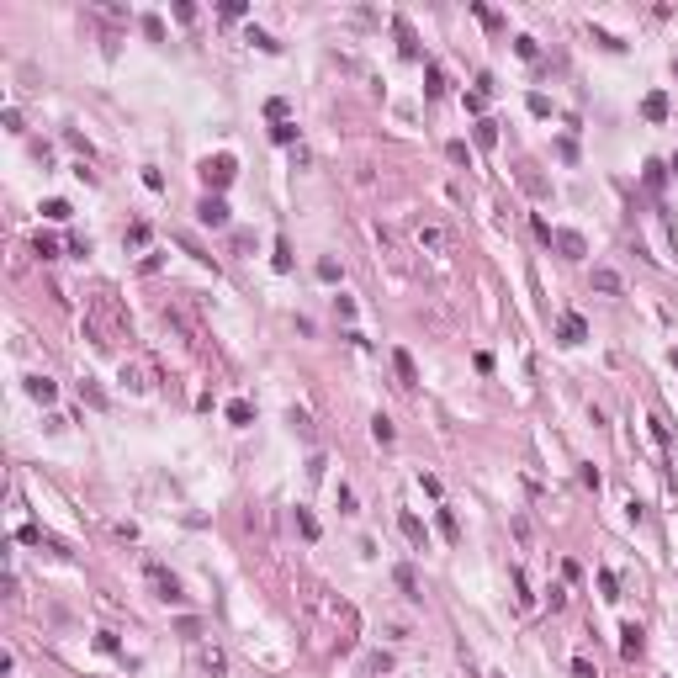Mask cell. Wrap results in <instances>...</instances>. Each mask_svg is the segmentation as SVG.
Listing matches in <instances>:
<instances>
[{
  "label": "cell",
  "instance_id": "obj_38",
  "mask_svg": "<svg viewBox=\"0 0 678 678\" xmlns=\"http://www.w3.org/2000/svg\"><path fill=\"white\" fill-rule=\"evenodd\" d=\"M318 281H339V260H318Z\"/></svg>",
  "mask_w": 678,
  "mask_h": 678
},
{
  "label": "cell",
  "instance_id": "obj_37",
  "mask_svg": "<svg viewBox=\"0 0 678 678\" xmlns=\"http://www.w3.org/2000/svg\"><path fill=\"white\" fill-rule=\"evenodd\" d=\"M265 117H271V122H286V101H281V95H276V101H265Z\"/></svg>",
  "mask_w": 678,
  "mask_h": 678
},
{
  "label": "cell",
  "instance_id": "obj_13",
  "mask_svg": "<svg viewBox=\"0 0 678 678\" xmlns=\"http://www.w3.org/2000/svg\"><path fill=\"white\" fill-rule=\"evenodd\" d=\"M472 138L482 143V149H493V143H499V122H493V117H482V122L472 128Z\"/></svg>",
  "mask_w": 678,
  "mask_h": 678
},
{
  "label": "cell",
  "instance_id": "obj_20",
  "mask_svg": "<svg viewBox=\"0 0 678 678\" xmlns=\"http://www.w3.org/2000/svg\"><path fill=\"white\" fill-rule=\"evenodd\" d=\"M69 212H74V207L64 202V196H53V202H43V217H53V223H64Z\"/></svg>",
  "mask_w": 678,
  "mask_h": 678
},
{
  "label": "cell",
  "instance_id": "obj_26",
  "mask_svg": "<svg viewBox=\"0 0 678 678\" xmlns=\"http://www.w3.org/2000/svg\"><path fill=\"white\" fill-rule=\"evenodd\" d=\"M37 255H43V260H59V238H53V233H37Z\"/></svg>",
  "mask_w": 678,
  "mask_h": 678
},
{
  "label": "cell",
  "instance_id": "obj_2",
  "mask_svg": "<svg viewBox=\"0 0 678 678\" xmlns=\"http://www.w3.org/2000/svg\"><path fill=\"white\" fill-rule=\"evenodd\" d=\"M143 572H149V583H154V599H165V604H180V599H186V594H180V578H175V572H165L159 562H149Z\"/></svg>",
  "mask_w": 678,
  "mask_h": 678
},
{
  "label": "cell",
  "instance_id": "obj_17",
  "mask_svg": "<svg viewBox=\"0 0 678 678\" xmlns=\"http://www.w3.org/2000/svg\"><path fill=\"white\" fill-rule=\"evenodd\" d=\"M599 594H604L609 604H615V599H620V578H615V572H609V567H599Z\"/></svg>",
  "mask_w": 678,
  "mask_h": 678
},
{
  "label": "cell",
  "instance_id": "obj_33",
  "mask_svg": "<svg viewBox=\"0 0 678 678\" xmlns=\"http://www.w3.org/2000/svg\"><path fill=\"white\" fill-rule=\"evenodd\" d=\"M16 541H27V546H43L48 536H43V530H37V524H22V530H16Z\"/></svg>",
  "mask_w": 678,
  "mask_h": 678
},
{
  "label": "cell",
  "instance_id": "obj_25",
  "mask_svg": "<svg viewBox=\"0 0 678 678\" xmlns=\"http://www.w3.org/2000/svg\"><path fill=\"white\" fill-rule=\"evenodd\" d=\"M202 667H207V673H223V667H228V657L217 652V646H207V652H202Z\"/></svg>",
  "mask_w": 678,
  "mask_h": 678
},
{
  "label": "cell",
  "instance_id": "obj_19",
  "mask_svg": "<svg viewBox=\"0 0 678 678\" xmlns=\"http://www.w3.org/2000/svg\"><path fill=\"white\" fill-rule=\"evenodd\" d=\"M244 43H255L260 53H276V48H281V43H276L271 32H260V27H250V37H244Z\"/></svg>",
  "mask_w": 678,
  "mask_h": 678
},
{
  "label": "cell",
  "instance_id": "obj_21",
  "mask_svg": "<svg viewBox=\"0 0 678 678\" xmlns=\"http://www.w3.org/2000/svg\"><path fill=\"white\" fill-rule=\"evenodd\" d=\"M466 111L482 122V111H488V90H466Z\"/></svg>",
  "mask_w": 678,
  "mask_h": 678
},
{
  "label": "cell",
  "instance_id": "obj_14",
  "mask_svg": "<svg viewBox=\"0 0 678 678\" xmlns=\"http://www.w3.org/2000/svg\"><path fill=\"white\" fill-rule=\"evenodd\" d=\"M419 244H424V250H445V233L435 223H419Z\"/></svg>",
  "mask_w": 678,
  "mask_h": 678
},
{
  "label": "cell",
  "instance_id": "obj_18",
  "mask_svg": "<svg viewBox=\"0 0 678 678\" xmlns=\"http://www.w3.org/2000/svg\"><path fill=\"white\" fill-rule=\"evenodd\" d=\"M646 186H652V191H663V180H667V165H663V159H646Z\"/></svg>",
  "mask_w": 678,
  "mask_h": 678
},
{
  "label": "cell",
  "instance_id": "obj_9",
  "mask_svg": "<svg viewBox=\"0 0 678 678\" xmlns=\"http://www.w3.org/2000/svg\"><path fill=\"white\" fill-rule=\"evenodd\" d=\"M642 117H646V122H663V117H667V95H663V90H652V95L642 101Z\"/></svg>",
  "mask_w": 678,
  "mask_h": 678
},
{
  "label": "cell",
  "instance_id": "obj_39",
  "mask_svg": "<svg viewBox=\"0 0 678 678\" xmlns=\"http://www.w3.org/2000/svg\"><path fill=\"white\" fill-rule=\"evenodd\" d=\"M472 16H477L482 27H499V11H488V6H472Z\"/></svg>",
  "mask_w": 678,
  "mask_h": 678
},
{
  "label": "cell",
  "instance_id": "obj_40",
  "mask_svg": "<svg viewBox=\"0 0 678 678\" xmlns=\"http://www.w3.org/2000/svg\"><path fill=\"white\" fill-rule=\"evenodd\" d=\"M530 111H536V117H551V101H546V95L536 90V95H530Z\"/></svg>",
  "mask_w": 678,
  "mask_h": 678
},
{
  "label": "cell",
  "instance_id": "obj_43",
  "mask_svg": "<svg viewBox=\"0 0 678 678\" xmlns=\"http://www.w3.org/2000/svg\"><path fill=\"white\" fill-rule=\"evenodd\" d=\"M673 74H678V64H673Z\"/></svg>",
  "mask_w": 678,
  "mask_h": 678
},
{
  "label": "cell",
  "instance_id": "obj_23",
  "mask_svg": "<svg viewBox=\"0 0 678 678\" xmlns=\"http://www.w3.org/2000/svg\"><path fill=\"white\" fill-rule=\"evenodd\" d=\"M393 578H398V588H403V594H408V599H419V583H414V567H398V572H393Z\"/></svg>",
  "mask_w": 678,
  "mask_h": 678
},
{
  "label": "cell",
  "instance_id": "obj_32",
  "mask_svg": "<svg viewBox=\"0 0 678 678\" xmlns=\"http://www.w3.org/2000/svg\"><path fill=\"white\" fill-rule=\"evenodd\" d=\"M514 53H520V59H541V48H536V37H514Z\"/></svg>",
  "mask_w": 678,
  "mask_h": 678
},
{
  "label": "cell",
  "instance_id": "obj_35",
  "mask_svg": "<svg viewBox=\"0 0 678 678\" xmlns=\"http://www.w3.org/2000/svg\"><path fill=\"white\" fill-rule=\"evenodd\" d=\"M445 154H451V165H472V149H466V143H451Z\"/></svg>",
  "mask_w": 678,
  "mask_h": 678
},
{
  "label": "cell",
  "instance_id": "obj_4",
  "mask_svg": "<svg viewBox=\"0 0 678 678\" xmlns=\"http://www.w3.org/2000/svg\"><path fill=\"white\" fill-rule=\"evenodd\" d=\"M642 646H646V631L636 625V620H625V625H620V657H625V663H636V657H642Z\"/></svg>",
  "mask_w": 678,
  "mask_h": 678
},
{
  "label": "cell",
  "instance_id": "obj_6",
  "mask_svg": "<svg viewBox=\"0 0 678 678\" xmlns=\"http://www.w3.org/2000/svg\"><path fill=\"white\" fill-rule=\"evenodd\" d=\"M557 339H562V345H583V339H588V323L578 318V313H567V318L557 323Z\"/></svg>",
  "mask_w": 678,
  "mask_h": 678
},
{
  "label": "cell",
  "instance_id": "obj_41",
  "mask_svg": "<svg viewBox=\"0 0 678 678\" xmlns=\"http://www.w3.org/2000/svg\"><path fill=\"white\" fill-rule=\"evenodd\" d=\"M572 678H599V673H594V663H588V657H578V663H572Z\"/></svg>",
  "mask_w": 678,
  "mask_h": 678
},
{
  "label": "cell",
  "instance_id": "obj_7",
  "mask_svg": "<svg viewBox=\"0 0 678 678\" xmlns=\"http://www.w3.org/2000/svg\"><path fill=\"white\" fill-rule=\"evenodd\" d=\"M393 366H398V381H403V387H419V366H414L408 350H393Z\"/></svg>",
  "mask_w": 678,
  "mask_h": 678
},
{
  "label": "cell",
  "instance_id": "obj_10",
  "mask_svg": "<svg viewBox=\"0 0 678 678\" xmlns=\"http://www.w3.org/2000/svg\"><path fill=\"white\" fill-rule=\"evenodd\" d=\"M27 393H32L37 403H53V398H59V387H53L48 377H27Z\"/></svg>",
  "mask_w": 678,
  "mask_h": 678
},
{
  "label": "cell",
  "instance_id": "obj_31",
  "mask_svg": "<svg viewBox=\"0 0 678 678\" xmlns=\"http://www.w3.org/2000/svg\"><path fill=\"white\" fill-rule=\"evenodd\" d=\"M435 520H440V536H445V541H456V536H461V530H456V514H451V509H440Z\"/></svg>",
  "mask_w": 678,
  "mask_h": 678
},
{
  "label": "cell",
  "instance_id": "obj_1",
  "mask_svg": "<svg viewBox=\"0 0 678 678\" xmlns=\"http://www.w3.org/2000/svg\"><path fill=\"white\" fill-rule=\"evenodd\" d=\"M233 175H238V159H233V154H207V159H202V180H207V191H212V196H223V191L233 186Z\"/></svg>",
  "mask_w": 678,
  "mask_h": 678
},
{
  "label": "cell",
  "instance_id": "obj_11",
  "mask_svg": "<svg viewBox=\"0 0 678 678\" xmlns=\"http://www.w3.org/2000/svg\"><path fill=\"white\" fill-rule=\"evenodd\" d=\"M445 90H451V85H445V69H440V64H429V69H424V95H445Z\"/></svg>",
  "mask_w": 678,
  "mask_h": 678
},
{
  "label": "cell",
  "instance_id": "obj_28",
  "mask_svg": "<svg viewBox=\"0 0 678 678\" xmlns=\"http://www.w3.org/2000/svg\"><path fill=\"white\" fill-rule=\"evenodd\" d=\"M271 138H276V143H297V122H276Z\"/></svg>",
  "mask_w": 678,
  "mask_h": 678
},
{
  "label": "cell",
  "instance_id": "obj_27",
  "mask_svg": "<svg viewBox=\"0 0 678 678\" xmlns=\"http://www.w3.org/2000/svg\"><path fill=\"white\" fill-rule=\"evenodd\" d=\"M143 37H149V43H165V22H159V16H143Z\"/></svg>",
  "mask_w": 678,
  "mask_h": 678
},
{
  "label": "cell",
  "instance_id": "obj_24",
  "mask_svg": "<svg viewBox=\"0 0 678 678\" xmlns=\"http://www.w3.org/2000/svg\"><path fill=\"white\" fill-rule=\"evenodd\" d=\"M297 530L308 541H318V520H313V509H297Z\"/></svg>",
  "mask_w": 678,
  "mask_h": 678
},
{
  "label": "cell",
  "instance_id": "obj_5",
  "mask_svg": "<svg viewBox=\"0 0 678 678\" xmlns=\"http://www.w3.org/2000/svg\"><path fill=\"white\" fill-rule=\"evenodd\" d=\"M562 250V260H583L588 255V244H583V233H572V228H557V238H551Z\"/></svg>",
  "mask_w": 678,
  "mask_h": 678
},
{
  "label": "cell",
  "instance_id": "obj_16",
  "mask_svg": "<svg viewBox=\"0 0 678 678\" xmlns=\"http://www.w3.org/2000/svg\"><path fill=\"white\" fill-rule=\"evenodd\" d=\"M398 524H403V536L414 541V546H424V520H419V514H403Z\"/></svg>",
  "mask_w": 678,
  "mask_h": 678
},
{
  "label": "cell",
  "instance_id": "obj_22",
  "mask_svg": "<svg viewBox=\"0 0 678 678\" xmlns=\"http://www.w3.org/2000/svg\"><path fill=\"white\" fill-rule=\"evenodd\" d=\"M80 398L90 408H107V393H101V387H95V381H80Z\"/></svg>",
  "mask_w": 678,
  "mask_h": 678
},
{
  "label": "cell",
  "instance_id": "obj_12",
  "mask_svg": "<svg viewBox=\"0 0 678 678\" xmlns=\"http://www.w3.org/2000/svg\"><path fill=\"white\" fill-rule=\"evenodd\" d=\"M594 292H609V297L620 292V276L609 271V265H594Z\"/></svg>",
  "mask_w": 678,
  "mask_h": 678
},
{
  "label": "cell",
  "instance_id": "obj_42",
  "mask_svg": "<svg viewBox=\"0 0 678 678\" xmlns=\"http://www.w3.org/2000/svg\"><path fill=\"white\" fill-rule=\"evenodd\" d=\"M667 175H678V154H673V159H667Z\"/></svg>",
  "mask_w": 678,
  "mask_h": 678
},
{
  "label": "cell",
  "instance_id": "obj_30",
  "mask_svg": "<svg viewBox=\"0 0 678 678\" xmlns=\"http://www.w3.org/2000/svg\"><path fill=\"white\" fill-rule=\"evenodd\" d=\"M149 238H154V233H149V223H133V228H128V244H133V250H143Z\"/></svg>",
  "mask_w": 678,
  "mask_h": 678
},
{
  "label": "cell",
  "instance_id": "obj_29",
  "mask_svg": "<svg viewBox=\"0 0 678 678\" xmlns=\"http://www.w3.org/2000/svg\"><path fill=\"white\" fill-rule=\"evenodd\" d=\"M398 43H403V59H419V43H414V32H408L403 22H398Z\"/></svg>",
  "mask_w": 678,
  "mask_h": 678
},
{
  "label": "cell",
  "instance_id": "obj_8",
  "mask_svg": "<svg viewBox=\"0 0 678 678\" xmlns=\"http://www.w3.org/2000/svg\"><path fill=\"white\" fill-rule=\"evenodd\" d=\"M228 424H238V429L255 424V403L250 398H233V403H228Z\"/></svg>",
  "mask_w": 678,
  "mask_h": 678
},
{
  "label": "cell",
  "instance_id": "obj_3",
  "mask_svg": "<svg viewBox=\"0 0 678 678\" xmlns=\"http://www.w3.org/2000/svg\"><path fill=\"white\" fill-rule=\"evenodd\" d=\"M196 217H202L207 228H228V217H233V207H228L223 196H212V191H207L202 202H196Z\"/></svg>",
  "mask_w": 678,
  "mask_h": 678
},
{
  "label": "cell",
  "instance_id": "obj_34",
  "mask_svg": "<svg viewBox=\"0 0 678 678\" xmlns=\"http://www.w3.org/2000/svg\"><path fill=\"white\" fill-rule=\"evenodd\" d=\"M286 424L297 429V435H313V424H308V414H302V408H292V414H286Z\"/></svg>",
  "mask_w": 678,
  "mask_h": 678
},
{
  "label": "cell",
  "instance_id": "obj_36",
  "mask_svg": "<svg viewBox=\"0 0 678 678\" xmlns=\"http://www.w3.org/2000/svg\"><path fill=\"white\" fill-rule=\"evenodd\" d=\"M276 271H292V250H286V238H276Z\"/></svg>",
  "mask_w": 678,
  "mask_h": 678
},
{
  "label": "cell",
  "instance_id": "obj_15",
  "mask_svg": "<svg viewBox=\"0 0 678 678\" xmlns=\"http://www.w3.org/2000/svg\"><path fill=\"white\" fill-rule=\"evenodd\" d=\"M371 435H377V445H393L398 429H393V419H387V414H377V419H371Z\"/></svg>",
  "mask_w": 678,
  "mask_h": 678
}]
</instances>
